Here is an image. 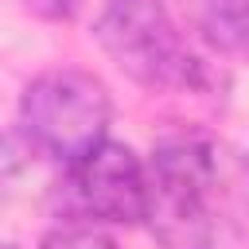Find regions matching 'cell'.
Listing matches in <instances>:
<instances>
[{"instance_id":"3957f363","label":"cell","mask_w":249,"mask_h":249,"mask_svg":"<svg viewBox=\"0 0 249 249\" xmlns=\"http://www.w3.org/2000/svg\"><path fill=\"white\" fill-rule=\"evenodd\" d=\"M109 113L113 101L105 82L82 66L43 70L19 97V128L27 144L62 167H74L105 144Z\"/></svg>"},{"instance_id":"6da1fadb","label":"cell","mask_w":249,"mask_h":249,"mask_svg":"<svg viewBox=\"0 0 249 249\" xmlns=\"http://www.w3.org/2000/svg\"><path fill=\"white\" fill-rule=\"evenodd\" d=\"M93 39L109 62L148 93H206L218 86L163 0H105Z\"/></svg>"},{"instance_id":"8992f818","label":"cell","mask_w":249,"mask_h":249,"mask_svg":"<svg viewBox=\"0 0 249 249\" xmlns=\"http://www.w3.org/2000/svg\"><path fill=\"white\" fill-rule=\"evenodd\" d=\"M39 249H117V241L93 226H62V230H51Z\"/></svg>"},{"instance_id":"52a82bcc","label":"cell","mask_w":249,"mask_h":249,"mask_svg":"<svg viewBox=\"0 0 249 249\" xmlns=\"http://www.w3.org/2000/svg\"><path fill=\"white\" fill-rule=\"evenodd\" d=\"M86 0H23V8L39 19H51V23H70L78 12H82Z\"/></svg>"},{"instance_id":"277c9868","label":"cell","mask_w":249,"mask_h":249,"mask_svg":"<svg viewBox=\"0 0 249 249\" xmlns=\"http://www.w3.org/2000/svg\"><path fill=\"white\" fill-rule=\"evenodd\" d=\"M58 206L70 214V226L148 222V167L128 144L105 140L97 152L66 167L58 183Z\"/></svg>"},{"instance_id":"5b68a950","label":"cell","mask_w":249,"mask_h":249,"mask_svg":"<svg viewBox=\"0 0 249 249\" xmlns=\"http://www.w3.org/2000/svg\"><path fill=\"white\" fill-rule=\"evenodd\" d=\"M187 27L218 54H249V0H179Z\"/></svg>"},{"instance_id":"7a4b0ae2","label":"cell","mask_w":249,"mask_h":249,"mask_svg":"<svg viewBox=\"0 0 249 249\" xmlns=\"http://www.w3.org/2000/svg\"><path fill=\"white\" fill-rule=\"evenodd\" d=\"M218 148L198 132L163 136L148 160V226L160 249H218Z\"/></svg>"}]
</instances>
